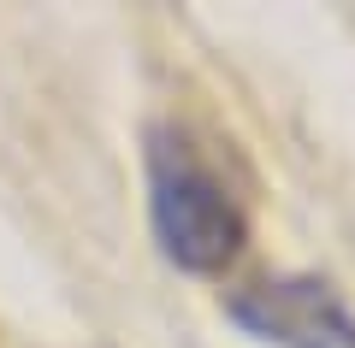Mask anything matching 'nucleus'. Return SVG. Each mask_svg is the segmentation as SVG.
Returning a JSON list of instances; mask_svg holds the SVG:
<instances>
[{
    "label": "nucleus",
    "instance_id": "nucleus-2",
    "mask_svg": "<svg viewBox=\"0 0 355 348\" xmlns=\"http://www.w3.org/2000/svg\"><path fill=\"white\" fill-rule=\"evenodd\" d=\"M231 319L272 348H355V313L320 277H266L231 295Z\"/></svg>",
    "mask_w": 355,
    "mask_h": 348
},
{
    "label": "nucleus",
    "instance_id": "nucleus-1",
    "mask_svg": "<svg viewBox=\"0 0 355 348\" xmlns=\"http://www.w3.org/2000/svg\"><path fill=\"white\" fill-rule=\"evenodd\" d=\"M148 224L160 254L190 277L225 272L249 242V219L237 195L178 130L148 136Z\"/></svg>",
    "mask_w": 355,
    "mask_h": 348
}]
</instances>
